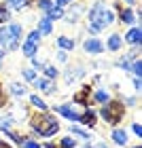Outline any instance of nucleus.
I'll use <instances>...</instances> for the list:
<instances>
[{
  "mask_svg": "<svg viewBox=\"0 0 142 148\" xmlns=\"http://www.w3.org/2000/svg\"><path fill=\"white\" fill-rule=\"evenodd\" d=\"M57 47L59 51H72L74 49V40L68 36H57Z\"/></svg>",
  "mask_w": 142,
  "mask_h": 148,
  "instance_id": "14",
  "label": "nucleus"
},
{
  "mask_svg": "<svg viewBox=\"0 0 142 148\" xmlns=\"http://www.w3.org/2000/svg\"><path fill=\"white\" fill-rule=\"evenodd\" d=\"M119 19H121V21H123V23H127V25H132L134 21H136V15H134V11L132 9H121V13H119Z\"/></svg>",
  "mask_w": 142,
  "mask_h": 148,
  "instance_id": "16",
  "label": "nucleus"
},
{
  "mask_svg": "<svg viewBox=\"0 0 142 148\" xmlns=\"http://www.w3.org/2000/svg\"><path fill=\"white\" fill-rule=\"evenodd\" d=\"M23 34L21 23H9L0 28V49L2 51H15L19 47V38Z\"/></svg>",
  "mask_w": 142,
  "mask_h": 148,
  "instance_id": "2",
  "label": "nucleus"
},
{
  "mask_svg": "<svg viewBox=\"0 0 142 148\" xmlns=\"http://www.w3.org/2000/svg\"><path fill=\"white\" fill-rule=\"evenodd\" d=\"M32 64H34V68L43 70L45 68V59H38V57H32Z\"/></svg>",
  "mask_w": 142,
  "mask_h": 148,
  "instance_id": "34",
  "label": "nucleus"
},
{
  "mask_svg": "<svg viewBox=\"0 0 142 148\" xmlns=\"http://www.w3.org/2000/svg\"><path fill=\"white\" fill-rule=\"evenodd\" d=\"M117 66H119V68H123L125 72H130V62H127V59H125V57H121V59H119V62H117Z\"/></svg>",
  "mask_w": 142,
  "mask_h": 148,
  "instance_id": "33",
  "label": "nucleus"
},
{
  "mask_svg": "<svg viewBox=\"0 0 142 148\" xmlns=\"http://www.w3.org/2000/svg\"><path fill=\"white\" fill-rule=\"evenodd\" d=\"M21 74H23V78H26V80H30V83L36 78V70H34V68H23Z\"/></svg>",
  "mask_w": 142,
  "mask_h": 148,
  "instance_id": "27",
  "label": "nucleus"
},
{
  "mask_svg": "<svg viewBox=\"0 0 142 148\" xmlns=\"http://www.w3.org/2000/svg\"><path fill=\"white\" fill-rule=\"evenodd\" d=\"M91 148H108V144H106V142H100V144H96V146H91Z\"/></svg>",
  "mask_w": 142,
  "mask_h": 148,
  "instance_id": "41",
  "label": "nucleus"
},
{
  "mask_svg": "<svg viewBox=\"0 0 142 148\" xmlns=\"http://www.w3.org/2000/svg\"><path fill=\"white\" fill-rule=\"evenodd\" d=\"M32 129H34V133H38V136L49 138L59 129V123L55 121V116L43 112V114H34V116H32Z\"/></svg>",
  "mask_w": 142,
  "mask_h": 148,
  "instance_id": "3",
  "label": "nucleus"
},
{
  "mask_svg": "<svg viewBox=\"0 0 142 148\" xmlns=\"http://www.w3.org/2000/svg\"><path fill=\"white\" fill-rule=\"evenodd\" d=\"M6 102H4V93H2V87H0V106H4Z\"/></svg>",
  "mask_w": 142,
  "mask_h": 148,
  "instance_id": "40",
  "label": "nucleus"
},
{
  "mask_svg": "<svg viewBox=\"0 0 142 148\" xmlns=\"http://www.w3.org/2000/svg\"><path fill=\"white\" fill-rule=\"evenodd\" d=\"M96 102H100V104L110 102V95H108V91H98V93H96Z\"/></svg>",
  "mask_w": 142,
  "mask_h": 148,
  "instance_id": "28",
  "label": "nucleus"
},
{
  "mask_svg": "<svg viewBox=\"0 0 142 148\" xmlns=\"http://www.w3.org/2000/svg\"><path fill=\"white\" fill-rule=\"evenodd\" d=\"M130 70L136 74V78H140L142 76V62H140V59H134V62L130 64Z\"/></svg>",
  "mask_w": 142,
  "mask_h": 148,
  "instance_id": "22",
  "label": "nucleus"
},
{
  "mask_svg": "<svg viewBox=\"0 0 142 148\" xmlns=\"http://www.w3.org/2000/svg\"><path fill=\"white\" fill-rule=\"evenodd\" d=\"M64 15H66V13H64V9H59V6H55V4H53L51 6V9L49 11H47V19H49V21H55V19H64Z\"/></svg>",
  "mask_w": 142,
  "mask_h": 148,
  "instance_id": "13",
  "label": "nucleus"
},
{
  "mask_svg": "<svg viewBox=\"0 0 142 148\" xmlns=\"http://www.w3.org/2000/svg\"><path fill=\"white\" fill-rule=\"evenodd\" d=\"M134 87H136V91H140L142 89V80L140 78H134Z\"/></svg>",
  "mask_w": 142,
  "mask_h": 148,
  "instance_id": "39",
  "label": "nucleus"
},
{
  "mask_svg": "<svg viewBox=\"0 0 142 148\" xmlns=\"http://www.w3.org/2000/svg\"><path fill=\"white\" fill-rule=\"evenodd\" d=\"M112 21H114L112 11L106 9V6L98 0V2L91 6V11H89V17H87V28H89L91 34H98V32H102L106 25H110Z\"/></svg>",
  "mask_w": 142,
  "mask_h": 148,
  "instance_id": "1",
  "label": "nucleus"
},
{
  "mask_svg": "<svg viewBox=\"0 0 142 148\" xmlns=\"http://www.w3.org/2000/svg\"><path fill=\"white\" fill-rule=\"evenodd\" d=\"M72 133H77V136L79 138H83V140H87V142H89V133H87V131H83V129H81V127H72Z\"/></svg>",
  "mask_w": 142,
  "mask_h": 148,
  "instance_id": "32",
  "label": "nucleus"
},
{
  "mask_svg": "<svg viewBox=\"0 0 142 148\" xmlns=\"http://www.w3.org/2000/svg\"><path fill=\"white\" fill-rule=\"evenodd\" d=\"M21 51H23V55L26 57H36V51H38V45H32V42H23L21 45Z\"/></svg>",
  "mask_w": 142,
  "mask_h": 148,
  "instance_id": "20",
  "label": "nucleus"
},
{
  "mask_svg": "<svg viewBox=\"0 0 142 148\" xmlns=\"http://www.w3.org/2000/svg\"><path fill=\"white\" fill-rule=\"evenodd\" d=\"M123 102H119V99H112V102H108L104 104V108H102V119L106 121L108 125H117L121 119H123Z\"/></svg>",
  "mask_w": 142,
  "mask_h": 148,
  "instance_id": "4",
  "label": "nucleus"
},
{
  "mask_svg": "<svg viewBox=\"0 0 142 148\" xmlns=\"http://www.w3.org/2000/svg\"><path fill=\"white\" fill-rule=\"evenodd\" d=\"M106 47L110 51H119L121 47H123V36H119V34H112V36H108V42Z\"/></svg>",
  "mask_w": 142,
  "mask_h": 148,
  "instance_id": "12",
  "label": "nucleus"
},
{
  "mask_svg": "<svg viewBox=\"0 0 142 148\" xmlns=\"http://www.w3.org/2000/svg\"><path fill=\"white\" fill-rule=\"evenodd\" d=\"M11 19V13H9V9H6L4 4H0V23H6Z\"/></svg>",
  "mask_w": 142,
  "mask_h": 148,
  "instance_id": "26",
  "label": "nucleus"
},
{
  "mask_svg": "<svg viewBox=\"0 0 142 148\" xmlns=\"http://www.w3.org/2000/svg\"><path fill=\"white\" fill-rule=\"evenodd\" d=\"M79 123H83L87 127H93V125H96V112H93V110L83 112V114H81V119H79Z\"/></svg>",
  "mask_w": 142,
  "mask_h": 148,
  "instance_id": "15",
  "label": "nucleus"
},
{
  "mask_svg": "<svg viewBox=\"0 0 142 148\" xmlns=\"http://www.w3.org/2000/svg\"><path fill=\"white\" fill-rule=\"evenodd\" d=\"M112 140H114V144L125 146V144H127V133H125L123 129H114V131H112Z\"/></svg>",
  "mask_w": 142,
  "mask_h": 148,
  "instance_id": "19",
  "label": "nucleus"
},
{
  "mask_svg": "<svg viewBox=\"0 0 142 148\" xmlns=\"http://www.w3.org/2000/svg\"><path fill=\"white\" fill-rule=\"evenodd\" d=\"M21 146H23V148H40V144H38V142H34V140H26Z\"/></svg>",
  "mask_w": 142,
  "mask_h": 148,
  "instance_id": "35",
  "label": "nucleus"
},
{
  "mask_svg": "<svg viewBox=\"0 0 142 148\" xmlns=\"http://www.w3.org/2000/svg\"><path fill=\"white\" fill-rule=\"evenodd\" d=\"M26 4H28V0H4V6L13 11H21V9H26Z\"/></svg>",
  "mask_w": 142,
  "mask_h": 148,
  "instance_id": "17",
  "label": "nucleus"
},
{
  "mask_svg": "<svg viewBox=\"0 0 142 148\" xmlns=\"http://www.w3.org/2000/svg\"><path fill=\"white\" fill-rule=\"evenodd\" d=\"M74 146H77V140L74 138H64L59 142V148H74Z\"/></svg>",
  "mask_w": 142,
  "mask_h": 148,
  "instance_id": "29",
  "label": "nucleus"
},
{
  "mask_svg": "<svg viewBox=\"0 0 142 148\" xmlns=\"http://www.w3.org/2000/svg\"><path fill=\"white\" fill-rule=\"evenodd\" d=\"M134 148H140V146H134Z\"/></svg>",
  "mask_w": 142,
  "mask_h": 148,
  "instance_id": "46",
  "label": "nucleus"
},
{
  "mask_svg": "<svg viewBox=\"0 0 142 148\" xmlns=\"http://www.w3.org/2000/svg\"><path fill=\"white\" fill-rule=\"evenodd\" d=\"M57 59H59V62H66V59H68V53H66V51H59V53H57Z\"/></svg>",
  "mask_w": 142,
  "mask_h": 148,
  "instance_id": "38",
  "label": "nucleus"
},
{
  "mask_svg": "<svg viewBox=\"0 0 142 148\" xmlns=\"http://www.w3.org/2000/svg\"><path fill=\"white\" fill-rule=\"evenodd\" d=\"M81 13H83V6L77 4L74 9H70L68 15H64V17H66V21H68V23H74V21H79V15H81Z\"/></svg>",
  "mask_w": 142,
  "mask_h": 148,
  "instance_id": "18",
  "label": "nucleus"
},
{
  "mask_svg": "<svg viewBox=\"0 0 142 148\" xmlns=\"http://www.w3.org/2000/svg\"><path fill=\"white\" fill-rule=\"evenodd\" d=\"M11 93L15 97H23L26 95V85H21V83H13L11 85Z\"/></svg>",
  "mask_w": 142,
  "mask_h": 148,
  "instance_id": "21",
  "label": "nucleus"
},
{
  "mask_svg": "<svg viewBox=\"0 0 142 148\" xmlns=\"http://www.w3.org/2000/svg\"><path fill=\"white\" fill-rule=\"evenodd\" d=\"M70 2H72V0H55L53 4H55V6H59V9H64V6H66V4H70Z\"/></svg>",
  "mask_w": 142,
  "mask_h": 148,
  "instance_id": "37",
  "label": "nucleus"
},
{
  "mask_svg": "<svg viewBox=\"0 0 142 148\" xmlns=\"http://www.w3.org/2000/svg\"><path fill=\"white\" fill-rule=\"evenodd\" d=\"M30 102H32V106H34V108H38V110H43V112L47 110V104H45L38 95H32V97H30Z\"/></svg>",
  "mask_w": 142,
  "mask_h": 148,
  "instance_id": "23",
  "label": "nucleus"
},
{
  "mask_svg": "<svg viewBox=\"0 0 142 148\" xmlns=\"http://www.w3.org/2000/svg\"><path fill=\"white\" fill-rule=\"evenodd\" d=\"M125 40H127L130 45L138 47V45L142 42V30H140V28H132V30L125 34Z\"/></svg>",
  "mask_w": 142,
  "mask_h": 148,
  "instance_id": "10",
  "label": "nucleus"
},
{
  "mask_svg": "<svg viewBox=\"0 0 142 148\" xmlns=\"http://www.w3.org/2000/svg\"><path fill=\"white\" fill-rule=\"evenodd\" d=\"M36 6H38V9H43V11L47 13V11L53 6V2H51V0H36Z\"/></svg>",
  "mask_w": 142,
  "mask_h": 148,
  "instance_id": "30",
  "label": "nucleus"
},
{
  "mask_svg": "<svg viewBox=\"0 0 142 148\" xmlns=\"http://www.w3.org/2000/svg\"><path fill=\"white\" fill-rule=\"evenodd\" d=\"M89 93H91V87H89V85H83V89H81L79 93H74V95H72L74 104L87 106V104H89Z\"/></svg>",
  "mask_w": 142,
  "mask_h": 148,
  "instance_id": "7",
  "label": "nucleus"
},
{
  "mask_svg": "<svg viewBox=\"0 0 142 148\" xmlns=\"http://www.w3.org/2000/svg\"><path fill=\"white\" fill-rule=\"evenodd\" d=\"M0 148H11L9 144H4V142H0Z\"/></svg>",
  "mask_w": 142,
  "mask_h": 148,
  "instance_id": "42",
  "label": "nucleus"
},
{
  "mask_svg": "<svg viewBox=\"0 0 142 148\" xmlns=\"http://www.w3.org/2000/svg\"><path fill=\"white\" fill-rule=\"evenodd\" d=\"M81 76H85V70H83V68H74V70L70 68V70H66V72H64V78H66V83H68V85L74 83V80L81 78Z\"/></svg>",
  "mask_w": 142,
  "mask_h": 148,
  "instance_id": "11",
  "label": "nucleus"
},
{
  "mask_svg": "<svg viewBox=\"0 0 142 148\" xmlns=\"http://www.w3.org/2000/svg\"><path fill=\"white\" fill-rule=\"evenodd\" d=\"M125 2H127V4H134V0H125Z\"/></svg>",
  "mask_w": 142,
  "mask_h": 148,
  "instance_id": "45",
  "label": "nucleus"
},
{
  "mask_svg": "<svg viewBox=\"0 0 142 148\" xmlns=\"http://www.w3.org/2000/svg\"><path fill=\"white\" fill-rule=\"evenodd\" d=\"M38 40H40V34L36 30H32L30 34H28V40H26V42H32V45H38Z\"/></svg>",
  "mask_w": 142,
  "mask_h": 148,
  "instance_id": "31",
  "label": "nucleus"
},
{
  "mask_svg": "<svg viewBox=\"0 0 142 148\" xmlns=\"http://www.w3.org/2000/svg\"><path fill=\"white\" fill-rule=\"evenodd\" d=\"M11 125H13V116H11V114H9V116H0V129L9 131Z\"/></svg>",
  "mask_w": 142,
  "mask_h": 148,
  "instance_id": "24",
  "label": "nucleus"
},
{
  "mask_svg": "<svg viewBox=\"0 0 142 148\" xmlns=\"http://www.w3.org/2000/svg\"><path fill=\"white\" fill-rule=\"evenodd\" d=\"M55 112H59L62 116H66L68 121H72V123H79V119H81V114H77V112H74V110L70 108L68 104H62V106H57V108H55Z\"/></svg>",
  "mask_w": 142,
  "mask_h": 148,
  "instance_id": "8",
  "label": "nucleus"
},
{
  "mask_svg": "<svg viewBox=\"0 0 142 148\" xmlns=\"http://www.w3.org/2000/svg\"><path fill=\"white\" fill-rule=\"evenodd\" d=\"M83 49H85V53H89V55H100V53L104 51V45H102V40H98V38H87L83 42Z\"/></svg>",
  "mask_w": 142,
  "mask_h": 148,
  "instance_id": "5",
  "label": "nucleus"
},
{
  "mask_svg": "<svg viewBox=\"0 0 142 148\" xmlns=\"http://www.w3.org/2000/svg\"><path fill=\"white\" fill-rule=\"evenodd\" d=\"M45 148H57V146H55V144H51V142H49V144H47Z\"/></svg>",
  "mask_w": 142,
  "mask_h": 148,
  "instance_id": "43",
  "label": "nucleus"
},
{
  "mask_svg": "<svg viewBox=\"0 0 142 148\" xmlns=\"http://www.w3.org/2000/svg\"><path fill=\"white\" fill-rule=\"evenodd\" d=\"M32 87L40 89L43 93H53V91H55V85H53V80H49V78H38V76L32 80Z\"/></svg>",
  "mask_w": 142,
  "mask_h": 148,
  "instance_id": "6",
  "label": "nucleus"
},
{
  "mask_svg": "<svg viewBox=\"0 0 142 148\" xmlns=\"http://www.w3.org/2000/svg\"><path fill=\"white\" fill-rule=\"evenodd\" d=\"M132 129H134V133H136L138 138H142V127H140V123H134V127H132Z\"/></svg>",
  "mask_w": 142,
  "mask_h": 148,
  "instance_id": "36",
  "label": "nucleus"
},
{
  "mask_svg": "<svg viewBox=\"0 0 142 148\" xmlns=\"http://www.w3.org/2000/svg\"><path fill=\"white\" fill-rule=\"evenodd\" d=\"M45 76L47 78H49V80H53V78H57V68H55V66H45Z\"/></svg>",
  "mask_w": 142,
  "mask_h": 148,
  "instance_id": "25",
  "label": "nucleus"
},
{
  "mask_svg": "<svg viewBox=\"0 0 142 148\" xmlns=\"http://www.w3.org/2000/svg\"><path fill=\"white\" fill-rule=\"evenodd\" d=\"M36 32H38L40 36H51V32H53V21H49L47 17L38 19V28H36Z\"/></svg>",
  "mask_w": 142,
  "mask_h": 148,
  "instance_id": "9",
  "label": "nucleus"
},
{
  "mask_svg": "<svg viewBox=\"0 0 142 148\" xmlns=\"http://www.w3.org/2000/svg\"><path fill=\"white\" fill-rule=\"evenodd\" d=\"M2 55H4V51H2V49H0V59H2Z\"/></svg>",
  "mask_w": 142,
  "mask_h": 148,
  "instance_id": "44",
  "label": "nucleus"
}]
</instances>
